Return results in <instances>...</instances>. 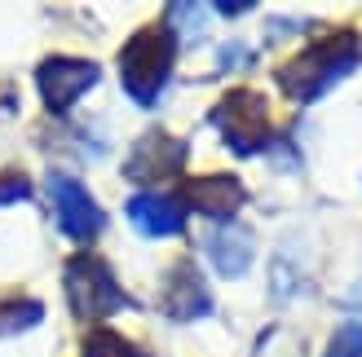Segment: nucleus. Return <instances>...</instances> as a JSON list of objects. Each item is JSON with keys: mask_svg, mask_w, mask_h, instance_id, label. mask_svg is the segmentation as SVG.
<instances>
[{"mask_svg": "<svg viewBox=\"0 0 362 357\" xmlns=\"http://www.w3.org/2000/svg\"><path fill=\"white\" fill-rule=\"evenodd\" d=\"M129 221L146 238H173L186 229V207L173 194H133L129 199Z\"/></svg>", "mask_w": 362, "mask_h": 357, "instance_id": "10", "label": "nucleus"}, {"mask_svg": "<svg viewBox=\"0 0 362 357\" xmlns=\"http://www.w3.org/2000/svg\"><path fill=\"white\" fill-rule=\"evenodd\" d=\"M98 80H102V66L84 62V58H49V62H40V71H35V88H40V97H45V106L53 115L71 111Z\"/></svg>", "mask_w": 362, "mask_h": 357, "instance_id": "6", "label": "nucleus"}, {"mask_svg": "<svg viewBox=\"0 0 362 357\" xmlns=\"http://www.w3.org/2000/svg\"><path fill=\"white\" fill-rule=\"evenodd\" d=\"M49 194H53V212H58V229L71 243H93L102 234L106 212L93 203V194H88L76 176L53 172L49 176Z\"/></svg>", "mask_w": 362, "mask_h": 357, "instance_id": "5", "label": "nucleus"}, {"mask_svg": "<svg viewBox=\"0 0 362 357\" xmlns=\"http://www.w3.org/2000/svg\"><path fill=\"white\" fill-rule=\"evenodd\" d=\"M181 199H186L194 212L212 217V221H226V217H234V212L243 207L247 190H243L239 176H230V172H212V176H194V181H186Z\"/></svg>", "mask_w": 362, "mask_h": 357, "instance_id": "9", "label": "nucleus"}, {"mask_svg": "<svg viewBox=\"0 0 362 357\" xmlns=\"http://www.w3.org/2000/svg\"><path fill=\"white\" fill-rule=\"evenodd\" d=\"M212 128L221 133V141L234 155H257L269 146V111H265V97L252 93V88H234L221 102L212 106Z\"/></svg>", "mask_w": 362, "mask_h": 357, "instance_id": "4", "label": "nucleus"}, {"mask_svg": "<svg viewBox=\"0 0 362 357\" xmlns=\"http://www.w3.org/2000/svg\"><path fill=\"white\" fill-rule=\"evenodd\" d=\"M80 357H151L146 349H137L133 340H124V335H115V331H88L84 335V349H80Z\"/></svg>", "mask_w": 362, "mask_h": 357, "instance_id": "12", "label": "nucleus"}, {"mask_svg": "<svg viewBox=\"0 0 362 357\" xmlns=\"http://www.w3.org/2000/svg\"><path fill=\"white\" fill-rule=\"evenodd\" d=\"M164 313L177 317V322H194V317L212 313V291L190 260L173 265L168 278H164Z\"/></svg>", "mask_w": 362, "mask_h": 357, "instance_id": "8", "label": "nucleus"}, {"mask_svg": "<svg viewBox=\"0 0 362 357\" xmlns=\"http://www.w3.org/2000/svg\"><path fill=\"white\" fill-rule=\"evenodd\" d=\"M23 199H31V181L18 176V172H0V207H5V203H23Z\"/></svg>", "mask_w": 362, "mask_h": 357, "instance_id": "15", "label": "nucleus"}, {"mask_svg": "<svg viewBox=\"0 0 362 357\" xmlns=\"http://www.w3.org/2000/svg\"><path fill=\"white\" fill-rule=\"evenodd\" d=\"M354 66H358V35L354 31H332V35H322V40H314L310 49H300L292 62H283L274 71V80L292 102H314V97L327 93L332 84L345 80Z\"/></svg>", "mask_w": 362, "mask_h": 357, "instance_id": "1", "label": "nucleus"}, {"mask_svg": "<svg viewBox=\"0 0 362 357\" xmlns=\"http://www.w3.org/2000/svg\"><path fill=\"white\" fill-rule=\"evenodd\" d=\"M62 287H66V300H71V313L80 322H102L119 309H133L129 291L115 282L111 265L93 252H80L66 260V274H62Z\"/></svg>", "mask_w": 362, "mask_h": 357, "instance_id": "3", "label": "nucleus"}, {"mask_svg": "<svg viewBox=\"0 0 362 357\" xmlns=\"http://www.w3.org/2000/svg\"><path fill=\"white\" fill-rule=\"evenodd\" d=\"M173 62H177V35L168 23H151L141 27L129 44L119 49V80H124V93H129L137 106H155L164 84L173 75Z\"/></svg>", "mask_w": 362, "mask_h": 357, "instance_id": "2", "label": "nucleus"}, {"mask_svg": "<svg viewBox=\"0 0 362 357\" xmlns=\"http://www.w3.org/2000/svg\"><path fill=\"white\" fill-rule=\"evenodd\" d=\"M208 256H212V265H216L226 278H239V274H247L252 256H257V243H252L247 229L226 225V229H216V234L208 238Z\"/></svg>", "mask_w": 362, "mask_h": 357, "instance_id": "11", "label": "nucleus"}, {"mask_svg": "<svg viewBox=\"0 0 362 357\" xmlns=\"http://www.w3.org/2000/svg\"><path fill=\"white\" fill-rule=\"evenodd\" d=\"M181 164H186V141H177L168 133H146L133 146L124 172H129V181H168V176L181 172Z\"/></svg>", "mask_w": 362, "mask_h": 357, "instance_id": "7", "label": "nucleus"}, {"mask_svg": "<svg viewBox=\"0 0 362 357\" xmlns=\"http://www.w3.org/2000/svg\"><path fill=\"white\" fill-rule=\"evenodd\" d=\"M322 357H362V327L358 322L340 327L332 335V344H327V353H322Z\"/></svg>", "mask_w": 362, "mask_h": 357, "instance_id": "14", "label": "nucleus"}, {"mask_svg": "<svg viewBox=\"0 0 362 357\" xmlns=\"http://www.w3.org/2000/svg\"><path fill=\"white\" fill-rule=\"evenodd\" d=\"M45 317V309L35 300H0V340H9L18 331H31Z\"/></svg>", "mask_w": 362, "mask_h": 357, "instance_id": "13", "label": "nucleus"}]
</instances>
